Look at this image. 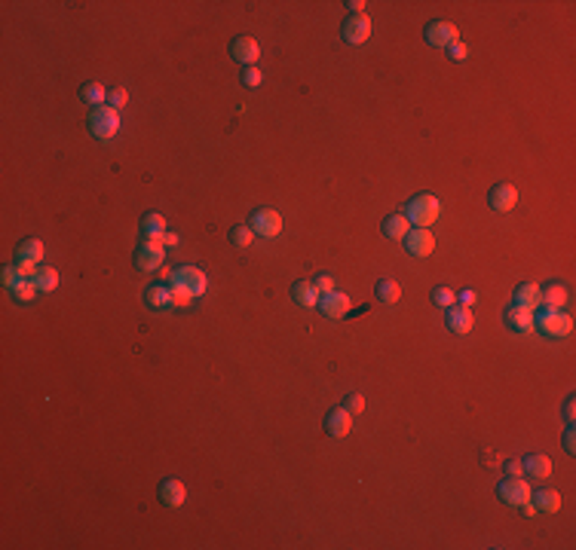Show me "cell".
<instances>
[{
  "instance_id": "ac0fdd59",
  "label": "cell",
  "mask_w": 576,
  "mask_h": 550,
  "mask_svg": "<svg viewBox=\"0 0 576 550\" xmlns=\"http://www.w3.org/2000/svg\"><path fill=\"white\" fill-rule=\"evenodd\" d=\"M512 300H515V306H524V309H531V312H536V309L543 306V291H540V284L524 282L515 288V297Z\"/></svg>"
},
{
  "instance_id": "4dcf8cb0",
  "label": "cell",
  "mask_w": 576,
  "mask_h": 550,
  "mask_svg": "<svg viewBox=\"0 0 576 550\" xmlns=\"http://www.w3.org/2000/svg\"><path fill=\"white\" fill-rule=\"evenodd\" d=\"M10 291H13V297L19 300V303H34V297L40 293L34 282H19V284H15V288H10Z\"/></svg>"
},
{
  "instance_id": "5b68a950",
  "label": "cell",
  "mask_w": 576,
  "mask_h": 550,
  "mask_svg": "<svg viewBox=\"0 0 576 550\" xmlns=\"http://www.w3.org/2000/svg\"><path fill=\"white\" fill-rule=\"evenodd\" d=\"M497 495H500V501H506V505L518 508V505H524V501H531L534 490L524 477H506V480H500V486H497Z\"/></svg>"
},
{
  "instance_id": "f546056e",
  "label": "cell",
  "mask_w": 576,
  "mask_h": 550,
  "mask_svg": "<svg viewBox=\"0 0 576 550\" xmlns=\"http://www.w3.org/2000/svg\"><path fill=\"white\" fill-rule=\"evenodd\" d=\"M251 242H255V232H251L249 223H240V227H233L230 229V245L233 248H240V251H245Z\"/></svg>"
},
{
  "instance_id": "836d02e7",
  "label": "cell",
  "mask_w": 576,
  "mask_h": 550,
  "mask_svg": "<svg viewBox=\"0 0 576 550\" xmlns=\"http://www.w3.org/2000/svg\"><path fill=\"white\" fill-rule=\"evenodd\" d=\"M343 410L347 413H352V416H359L365 410V398L362 394H347V401H343Z\"/></svg>"
},
{
  "instance_id": "f35d334b",
  "label": "cell",
  "mask_w": 576,
  "mask_h": 550,
  "mask_svg": "<svg viewBox=\"0 0 576 550\" xmlns=\"http://www.w3.org/2000/svg\"><path fill=\"white\" fill-rule=\"evenodd\" d=\"M260 80H264V74H260L255 65H251V67H245V74H242V83H245V86H249V89H255V86H260Z\"/></svg>"
},
{
  "instance_id": "277c9868",
  "label": "cell",
  "mask_w": 576,
  "mask_h": 550,
  "mask_svg": "<svg viewBox=\"0 0 576 550\" xmlns=\"http://www.w3.org/2000/svg\"><path fill=\"white\" fill-rule=\"evenodd\" d=\"M169 288H184V291H190L194 297H203L205 288H209V278H205V273L199 266H178V269H172V278H169Z\"/></svg>"
},
{
  "instance_id": "7a4b0ae2",
  "label": "cell",
  "mask_w": 576,
  "mask_h": 550,
  "mask_svg": "<svg viewBox=\"0 0 576 550\" xmlns=\"http://www.w3.org/2000/svg\"><path fill=\"white\" fill-rule=\"evenodd\" d=\"M534 327H540L549 339H561V337H567V333L573 330V318L567 312H561V309L540 306L534 312Z\"/></svg>"
},
{
  "instance_id": "d6a6232c",
  "label": "cell",
  "mask_w": 576,
  "mask_h": 550,
  "mask_svg": "<svg viewBox=\"0 0 576 550\" xmlns=\"http://www.w3.org/2000/svg\"><path fill=\"white\" fill-rule=\"evenodd\" d=\"M129 102V92L123 89V86H114V89H107V107H114V111H120V107H126Z\"/></svg>"
},
{
  "instance_id": "2e32d148",
  "label": "cell",
  "mask_w": 576,
  "mask_h": 550,
  "mask_svg": "<svg viewBox=\"0 0 576 550\" xmlns=\"http://www.w3.org/2000/svg\"><path fill=\"white\" fill-rule=\"evenodd\" d=\"M506 327L515 330V333H531L534 330V312L524 306H515L512 303L506 309Z\"/></svg>"
},
{
  "instance_id": "603a6c76",
  "label": "cell",
  "mask_w": 576,
  "mask_h": 550,
  "mask_svg": "<svg viewBox=\"0 0 576 550\" xmlns=\"http://www.w3.org/2000/svg\"><path fill=\"white\" fill-rule=\"evenodd\" d=\"M144 300H148V306L150 309H172V288H166V282L163 284H150L148 291H144Z\"/></svg>"
},
{
  "instance_id": "7402d4cb",
  "label": "cell",
  "mask_w": 576,
  "mask_h": 550,
  "mask_svg": "<svg viewBox=\"0 0 576 550\" xmlns=\"http://www.w3.org/2000/svg\"><path fill=\"white\" fill-rule=\"evenodd\" d=\"M521 468H524L527 474H534L536 480H546V477L552 474V462H549V455H540V453L524 455V459H521Z\"/></svg>"
},
{
  "instance_id": "3957f363",
  "label": "cell",
  "mask_w": 576,
  "mask_h": 550,
  "mask_svg": "<svg viewBox=\"0 0 576 550\" xmlns=\"http://www.w3.org/2000/svg\"><path fill=\"white\" fill-rule=\"evenodd\" d=\"M89 131L98 138V141H111V138H117L120 131V111H114V107H92L89 113Z\"/></svg>"
},
{
  "instance_id": "1f68e13d",
  "label": "cell",
  "mask_w": 576,
  "mask_h": 550,
  "mask_svg": "<svg viewBox=\"0 0 576 550\" xmlns=\"http://www.w3.org/2000/svg\"><path fill=\"white\" fill-rule=\"evenodd\" d=\"M433 303L442 306V309H451V306L457 303V293L451 291V288H435V291H433Z\"/></svg>"
},
{
  "instance_id": "d6986e66",
  "label": "cell",
  "mask_w": 576,
  "mask_h": 550,
  "mask_svg": "<svg viewBox=\"0 0 576 550\" xmlns=\"http://www.w3.org/2000/svg\"><path fill=\"white\" fill-rule=\"evenodd\" d=\"M15 263H31V266H40L43 263V242L40 238H25L15 248Z\"/></svg>"
},
{
  "instance_id": "7bdbcfd3",
  "label": "cell",
  "mask_w": 576,
  "mask_h": 550,
  "mask_svg": "<svg viewBox=\"0 0 576 550\" xmlns=\"http://www.w3.org/2000/svg\"><path fill=\"white\" fill-rule=\"evenodd\" d=\"M506 474H509V477H521V474H524V468H521V462H509V464H506Z\"/></svg>"
},
{
  "instance_id": "ffe728a7",
  "label": "cell",
  "mask_w": 576,
  "mask_h": 550,
  "mask_svg": "<svg viewBox=\"0 0 576 550\" xmlns=\"http://www.w3.org/2000/svg\"><path fill=\"white\" fill-rule=\"evenodd\" d=\"M291 297H295L297 306L313 309V306H319L322 293L316 291V284H313V282H295V284H291Z\"/></svg>"
},
{
  "instance_id": "30bf717a",
  "label": "cell",
  "mask_w": 576,
  "mask_h": 550,
  "mask_svg": "<svg viewBox=\"0 0 576 550\" xmlns=\"http://www.w3.org/2000/svg\"><path fill=\"white\" fill-rule=\"evenodd\" d=\"M350 306H352V300L347 297V293H341V291H332V293H322L319 297V312L325 315V318H343V315H350Z\"/></svg>"
},
{
  "instance_id": "d4e9b609",
  "label": "cell",
  "mask_w": 576,
  "mask_h": 550,
  "mask_svg": "<svg viewBox=\"0 0 576 550\" xmlns=\"http://www.w3.org/2000/svg\"><path fill=\"white\" fill-rule=\"evenodd\" d=\"M380 229H383V236H387V238H396V242H398V238L408 236L411 220L405 218V214H389V218L380 223Z\"/></svg>"
},
{
  "instance_id": "7c38bea8",
  "label": "cell",
  "mask_w": 576,
  "mask_h": 550,
  "mask_svg": "<svg viewBox=\"0 0 576 550\" xmlns=\"http://www.w3.org/2000/svg\"><path fill=\"white\" fill-rule=\"evenodd\" d=\"M368 37H371V19L368 15H350L343 22V40L352 46H362Z\"/></svg>"
},
{
  "instance_id": "e575fe53",
  "label": "cell",
  "mask_w": 576,
  "mask_h": 550,
  "mask_svg": "<svg viewBox=\"0 0 576 550\" xmlns=\"http://www.w3.org/2000/svg\"><path fill=\"white\" fill-rule=\"evenodd\" d=\"M190 303H194V293H190V291H184V288H172V306L187 309Z\"/></svg>"
},
{
  "instance_id": "d590c367",
  "label": "cell",
  "mask_w": 576,
  "mask_h": 550,
  "mask_svg": "<svg viewBox=\"0 0 576 550\" xmlns=\"http://www.w3.org/2000/svg\"><path fill=\"white\" fill-rule=\"evenodd\" d=\"M0 278H3V284H6V288H15V284H19V282H28V278H22L19 266H6L3 273H0Z\"/></svg>"
},
{
  "instance_id": "9c48e42d",
  "label": "cell",
  "mask_w": 576,
  "mask_h": 550,
  "mask_svg": "<svg viewBox=\"0 0 576 550\" xmlns=\"http://www.w3.org/2000/svg\"><path fill=\"white\" fill-rule=\"evenodd\" d=\"M405 248H408L411 257H429L435 251V236L429 232V227H414L405 236Z\"/></svg>"
},
{
  "instance_id": "ee69618b",
  "label": "cell",
  "mask_w": 576,
  "mask_h": 550,
  "mask_svg": "<svg viewBox=\"0 0 576 550\" xmlns=\"http://www.w3.org/2000/svg\"><path fill=\"white\" fill-rule=\"evenodd\" d=\"M178 242H181V238H178V232H169V229H166V236H163V245H166V248H175Z\"/></svg>"
},
{
  "instance_id": "8fae6325",
  "label": "cell",
  "mask_w": 576,
  "mask_h": 550,
  "mask_svg": "<svg viewBox=\"0 0 576 550\" xmlns=\"http://www.w3.org/2000/svg\"><path fill=\"white\" fill-rule=\"evenodd\" d=\"M457 37V25H451V22H429L426 25V43L429 46H439V49H448Z\"/></svg>"
},
{
  "instance_id": "74e56055",
  "label": "cell",
  "mask_w": 576,
  "mask_h": 550,
  "mask_svg": "<svg viewBox=\"0 0 576 550\" xmlns=\"http://www.w3.org/2000/svg\"><path fill=\"white\" fill-rule=\"evenodd\" d=\"M313 284H316V291H319V293H332V291H337V288H334V278L328 275V273H319L316 278H313Z\"/></svg>"
},
{
  "instance_id": "4fadbf2b",
  "label": "cell",
  "mask_w": 576,
  "mask_h": 550,
  "mask_svg": "<svg viewBox=\"0 0 576 550\" xmlns=\"http://www.w3.org/2000/svg\"><path fill=\"white\" fill-rule=\"evenodd\" d=\"M230 56L251 67V65H255V61L260 58V46H258L255 37H236V40L230 43Z\"/></svg>"
},
{
  "instance_id": "f1b7e54d",
  "label": "cell",
  "mask_w": 576,
  "mask_h": 550,
  "mask_svg": "<svg viewBox=\"0 0 576 550\" xmlns=\"http://www.w3.org/2000/svg\"><path fill=\"white\" fill-rule=\"evenodd\" d=\"M34 284H37V291H43V293L56 291V288H59V273H56L52 266H37Z\"/></svg>"
},
{
  "instance_id": "4316f807",
  "label": "cell",
  "mask_w": 576,
  "mask_h": 550,
  "mask_svg": "<svg viewBox=\"0 0 576 550\" xmlns=\"http://www.w3.org/2000/svg\"><path fill=\"white\" fill-rule=\"evenodd\" d=\"M374 293H377V300L380 303H387V306H393L402 300V288H398V282H393V278H380L377 284H374Z\"/></svg>"
},
{
  "instance_id": "5bb4252c",
  "label": "cell",
  "mask_w": 576,
  "mask_h": 550,
  "mask_svg": "<svg viewBox=\"0 0 576 550\" xmlns=\"http://www.w3.org/2000/svg\"><path fill=\"white\" fill-rule=\"evenodd\" d=\"M350 428H352V413H347L343 407L328 410V416H325V431H328V437H347V435H350Z\"/></svg>"
},
{
  "instance_id": "e0dca14e",
  "label": "cell",
  "mask_w": 576,
  "mask_h": 550,
  "mask_svg": "<svg viewBox=\"0 0 576 550\" xmlns=\"http://www.w3.org/2000/svg\"><path fill=\"white\" fill-rule=\"evenodd\" d=\"M444 321H448V327H451V333H460V337H463V333H469L472 330V312H469V306H451L448 309V315H444Z\"/></svg>"
},
{
  "instance_id": "60d3db41",
  "label": "cell",
  "mask_w": 576,
  "mask_h": 550,
  "mask_svg": "<svg viewBox=\"0 0 576 550\" xmlns=\"http://www.w3.org/2000/svg\"><path fill=\"white\" fill-rule=\"evenodd\" d=\"M564 449H567V453H570V455L576 453V437H573V425H570V428H567V435H564Z\"/></svg>"
},
{
  "instance_id": "52a82bcc",
  "label": "cell",
  "mask_w": 576,
  "mask_h": 550,
  "mask_svg": "<svg viewBox=\"0 0 576 550\" xmlns=\"http://www.w3.org/2000/svg\"><path fill=\"white\" fill-rule=\"evenodd\" d=\"M249 227L260 238H276L282 232V218L273 211V208H258V211L249 218Z\"/></svg>"
},
{
  "instance_id": "8d00e7d4",
  "label": "cell",
  "mask_w": 576,
  "mask_h": 550,
  "mask_svg": "<svg viewBox=\"0 0 576 550\" xmlns=\"http://www.w3.org/2000/svg\"><path fill=\"white\" fill-rule=\"evenodd\" d=\"M448 58H454V61H466L469 58V49H466V43L463 40H454L448 46Z\"/></svg>"
},
{
  "instance_id": "8992f818",
  "label": "cell",
  "mask_w": 576,
  "mask_h": 550,
  "mask_svg": "<svg viewBox=\"0 0 576 550\" xmlns=\"http://www.w3.org/2000/svg\"><path fill=\"white\" fill-rule=\"evenodd\" d=\"M166 260V245L163 242H153V238H144L141 245H138L135 251V266L141 269V273H153V269H159Z\"/></svg>"
},
{
  "instance_id": "44dd1931",
  "label": "cell",
  "mask_w": 576,
  "mask_h": 550,
  "mask_svg": "<svg viewBox=\"0 0 576 550\" xmlns=\"http://www.w3.org/2000/svg\"><path fill=\"white\" fill-rule=\"evenodd\" d=\"M531 501L540 514H558V510H561V495L555 490H536L531 495Z\"/></svg>"
},
{
  "instance_id": "83f0119b",
  "label": "cell",
  "mask_w": 576,
  "mask_h": 550,
  "mask_svg": "<svg viewBox=\"0 0 576 550\" xmlns=\"http://www.w3.org/2000/svg\"><path fill=\"white\" fill-rule=\"evenodd\" d=\"M80 98H83V104H95V107H102L107 104V89L102 86V83H83L80 86Z\"/></svg>"
},
{
  "instance_id": "9a60e30c",
  "label": "cell",
  "mask_w": 576,
  "mask_h": 550,
  "mask_svg": "<svg viewBox=\"0 0 576 550\" xmlns=\"http://www.w3.org/2000/svg\"><path fill=\"white\" fill-rule=\"evenodd\" d=\"M157 495H159V501H163L166 508H181L184 505V499H187V486L181 483V480H163L159 483V490H157Z\"/></svg>"
},
{
  "instance_id": "ab89813d",
  "label": "cell",
  "mask_w": 576,
  "mask_h": 550,
  "mask_svg": "<svg viewBox=\"0 0 576 550\" xmlns=\"http://www.w3.org/2000/svg\"><path fill=\"white\" fill-rule=\"evenodd\" d=\"M573 419H576V404H573V398H567V404H564V422L573 425Z\"/></svg>"
},
{
  "instance_id": "f6af8a7d",
  "label": "cell",
  "mask_w": 576,
  "mask_h": 550,
  "mask_svg": "<svg viewBox=\"0 0 576 550\" xmlns=\"http://www.w3.org/2000/svg\"><path fill=\"white\" fill-rule=\"evenodd\" d=\"M457 300H460V306H472L475 303V291H463Z\"/></svg>"
},
{
  "instance_id": "ba28073f",
  "label": "cell",
  "mask_w": 576,
  "mask_h": 550,
  "mask_svg": "<svg viewBox=\"0 0 576 550\" xmlns=\"http://www.w3.org/2000/svg\"><path fill=\"white\" fill-rule=\"evenodd\" d=\"M488 205L494 208V211H500V214H509L512 208L518 205V190L512 187L509 181H500V184H494L488 193Z\"/></svg>"
},
{
  "instance_id": "cb8c5ba5",
  "label": "cell",
  "mask_w": 576,
  "mask_h": 550,
  "mask_svg": "<svg viewBox=\"0 0 576 550\" xmlns=\"http://www.w3.org/2000/svg\"><path fill=\"white\" fill-rule=\"evenodd\" d=\"M141 232H144V238L163 242V236H166V218H163V214H157V211L144 214V218H141Z\"/></svg>"
},
{
  "instance_id": "b9f144b4",
  "label": "cell",
  "mask_w": 576,
  "mask_h": 550,
  "mask_svg": "<svg viewBox=\"0 0 576 550\" xmlns=\"http://www.w3.org/2000/svg\"><path fill=\"white\" fill-rule=\"evenodd\" d=\"M347 6H350L352 15H365V6H368V3H365V0H350Z\"/></svg>"
},
{
  "instance_id": "6da1fadb",
  "label": "cell",
  "mask_w": 576,
  "mask_h": 550,
  "mask_svg": "<svg viewBox=\"0 0 576 550\" xmlns=\"http://www.w3.org/2000/svg\"><path fill=\"white\" fill-rule=\"evenodd\" d=\"M405 218H408L414 227H433V223L442 218L439 196H433V193H420V196L408 199V205H405Z\"/></svg>"
},
{
  "instance_id": "484cf974",
  "label": "cell",
  "mask_w": 576,
  "mask_h": 550,
  "mask_svg": "<svg viewBox=\"0 0 576 550\" xmlns=\"http://www.w3.org/2000/svg\"><path fill=\"white\" fill-rule=\"evenodd\" d=\"M543 291V306H549V309H561V306H567V288L564 284H558V282H549L546 288H540Z\"/></svg>"
}]
</instances>
